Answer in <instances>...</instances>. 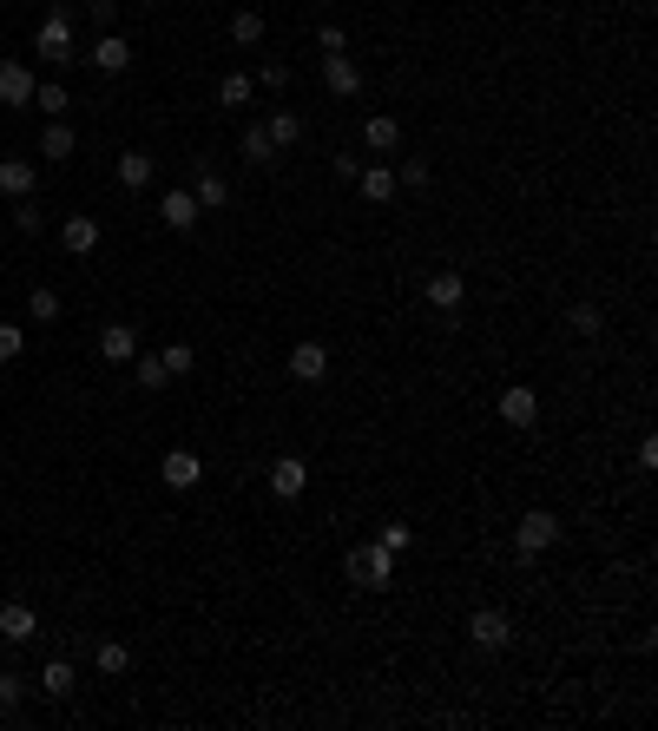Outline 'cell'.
Listing matches in <instances>:
<instances>
[{
    "label": "cell",
    "mask_w": 658,
    "mask_h": 731,
    "mask_svg": "<svg viewBox=\"0 0 658 731\" xmlns=\"http://www.w3.org/2000/svg\"><path fill=\"white\" fill-rule=\"evenodd\" d=\"M560 534H566V527H560V514H553V508H527L514 521V567H533Z\"/></svg>",
    "instance_id": "6da1fadb"
},
{
    "label": "cell",
    "mask_w": 658,
    "mask_h": 731,
    "mask_svg": "<svg viewBox=\"0 0 658 731\" xmlns=\"http://www.w3.org/2000/svg\"><path fill=\"white\" fill-rule=\"evenodd\" d=\"M343 573H349V580H356V587L382 593V587H395V554H389V547H382V541H369V547H349Z\"/></svg>",
    "instance_id": "7a4b0ae2"
},
{
    "label": "cell",
    "mask_w": 658,
    "mask_h": 731,
    "mask_svg": "<svg viewBox=\"0 0 658 731\" xmlns=\"http://www.w3.org/2000/svg\"><path fill=\"white\" fill-rule=\"evenodd\" d=\"M461 633H468L474 652H507V646H514V620H507L501 606H474Z\"/></svg>",
    "instance_id": "3957f363"
},
{
    "label": "cell",
    "mask_w": 658,
    "mask_h": 731,
    "mask_svg": "<svg viewBox=\"0 0 658 731\" xmlns=\"http://www.w3.org/2000/svg\"><path fill=\"white\" fill-rule=\"evenodd\" d=\"M33 53H40V60H53V66L79 60V47H73V20H66V7L40 14V33H33Z\"/></svg>",
    "instance_id": "277c9868"
},
{
    "label": "cell",
    "mask_w": 658,
    "mask_h": 731,
    "mask_svg": "<svg viewBox=\"0 0 658 731\" xmlns=\"http://www.w3.org/2000/svg\"><path fill=\"white\" fill-rule=\"evenodd\" d=\"M303 488H310V461L303 455H277L270 461V494H277V501H303Z\"/></svg>",
    "instance_id": "5b68a950"
},
{
    "label": "cell",
    "mask_w": 658,
    "mask_h": 731,
    "mask_svg": "<svg viewBox=\"0 0 658 731\" xmlns=\"http://www.w3.org/2000/svg\"><path fill=\"white\" fill-rule=\"evenodd\" d=\"M158 481H165V488H172V494H191V488H198V481H204V461L191 455V448H172V455L158 461Z\"/></svg>",
    "instance_id": "8992f818"
},
{
    "label": "cell",
    "mask_w": 658,
    "mask_h": 731,
    "mask_svg": "<svg viewBox=\"0 0 658 731\" xmlns=\"http://www.w3.org/2000/svg\"><path fill=\"white\" fill-rule=\"evenodd\" d=\"M0 639H7V646H33V639H40V613H33L27 600H7L0 606Z\"/></svg>",
    "instance_id": "52a82bcc"
},
{
    "label": "cell",
    "mask_w": 658,
    "mask_h": 731,
    "mask_svg": "<svg viewBox=\"0 0 658 731\" xmlns=\"http://www.w3.org/2000/svg\"><path fill=\"white\" fill-rule=\"evenodd\" d=\"M33 66L27 60H7V53H0V106H33Z\"/></svg>",
    "instance_id": "ba28073f"
},
{
    "label": "cell",
    "mask_w": 658,
    "mask_h": 731,
    "mask_svg": "<svg viewBox=\"0 0 658 731\" xmlns=\"http://www.w3.org/2000/svg\"><path fill=\"white\" fill-rule=\"evenodd\" d=\"M191 198H198V211H224V205H231V178H224V172H211V165H204L198 159V172H191Z\"/></svg>",
    "instance_id": "9c48e42d"
},
{
    "label": "cell",
    "mask_w": 658,
    "mask_h": 731,
    "mask_svg": "<svg viewBox=\"0 0 658 731\" xmlns=\"http://www.w3.org/2000/svg\"><path fill=\"white\" fill-rule=\"evenodd\" d=\"M79 60H93L99 73H112V80H119V73L132 66V40H126V33H99L93 53H79Z\"/></svg>",
    "instance_id": "30bf717a"
},
{
    "label": "cell",
    "mask_w": 658,
    "mask_h": 731,
    "mask_svg": "<svg viewBox=\"0 0 658 731\" xmlns=\"http://www.w3.org/2000/svg\"><path fill=\"white\" fill-rule=\"evenodd\" d=\"M461 303H468V277H461V271H435V277H428V310L455 317Z\"/></svg>",
    "instance_id": "8fae6325"
},
{
    "label": "cell",
    "mask_w": 658,
    "mask_h": 731,
    "mask_svg": "<svg viewBox=\"0 0 658 731\" xmlns=\"http://www.w3.org/2000/svg\"><path fill=\"white\" fill-rule=\"evenodd\" d=\"M323 86L336 99H356L362 93V66L349 60V53H323Z\"/></svg>",
    "instance_id": "7c38bea8"
},
{
    "label": "cell",
    "mask_w": 658,
    "mask_h": 731,
    "mask_svg": "<svg viewBox=\"0 0 658 731\" xmlns=\"http://www.w3.org/2000/svg\"><path fill=\"white\" fill-rule=\"evenodd\" d=\"M501 422H507V429H533V422H540V396H533L527 382L501 389Z\"/></svg>",
    "instance_id": "4fadbf2b"
},
{
    "label": "cell",
    "mask_w": 658,
    "mask_h": 731,
    "mask_svg": "<svg viewBox=\"0 0 658 731\" xmlns=\"http://www.w3.org/2000/svg\"><path fill=\"white\" fill-rule=\"evenodd\" d=\"M60 244H66L73 257H93V251H99V218H93V211H73V218L60 224Z\"/></svg>",
    "instance_id": "5bb4252c"
},
{
    "label": "cell",
    "mask_w": 658,
    "mask_h": 731,
    "mask_svg": "<svg viewBox=\"0 0 658 731\" xmlns=\"http://www.w3.org/2000/svg\"><path fill=\"white\" fill-rule=\"evenodd\" d=\"M290 376H297V382H323L329 376V350L316 343V336H303L297 350H290Z\"/></svg>",
    "instance_id": "9a60e30c"
},
{
    "label": "cell",
    "mask_w": 658,
    "mask_h": 731,
    "mask_svg": "<svg viewBox=\"0 0 658 731\" xmlns=\"http://www.w3.org/2000/svg\"><path fill=\"white\" fill-rule=\"evenodd\" d=\"M158 218L172 224V231H198V198H191V191H165V198H158Z\"/></svg>",
    "instance_id": "2e32d148"
},
{
    "label": "cell",
    "mask_w": 658,
    "mask_h": 731,
    "mask_svg": "<svg viewBox=\"0 0 658 731\" xmlns=\"http://www.w3.org/2000/svg\"><path fill=\"white\" fill-rule=\"evenodd\" d=\"M99 356H106V363H132V356H139V330H132V323H106V330H99Z\"/></svg>",
    "instance_id": "e0dca14e"
},
{
    "label": "cell",
    "mask_w": 658,
    "mask_h": 731,
    "mask_svg": "<svg viewBox=\"0 0 658 731\" xmlns=\"http://www.w3.org/2000/svg\"><path fill=\"white\" fill-rule=\"evenodd\" d=\"M356 191L369 198V205H389V198H395V165H362V172H356Z\"/></svg>",
    "instance_id": "ac0fdd59"
},
{
    "label": "cell",
    "mask_w": 658,
    "mask_h": 731,
    "mask_svg": "<svg viewBox=\"0 0 658 731\" xmlns=\"http://www.w3.org/2000/svg\"><path fill=\"white\" fill-rule=\"evenodd\" d=\"M33 185H40V165L33 159H0V191H7V198H27Z\"/></svg>",
    "instance_id": "d6986e66"
},
{
    "label": "cell",
    "mask_w": 658,
    "mask_h": 731,
    "mask_svg": "<svg viewBox=\"0 0 658 731\" xmlns=\"http://www.w3.org/2000/svg\"><path fill=\"white\" fill-rule=\"evenodd\" d=\"M112 172H119V185H126V191H145V185H152V172H158V159H152V152H119Z\"/></svg>",
    "instance_id": "ffe728a7"
},
{
    "label": "cell",
    "mask_w": 658,
    "mask_h": 731,
    "mask_svg": "<svg viewBox=\"0 0 658 731\" xmlns=\"http://www.w3.org/2000/svg\"><path fill=\"white\" fill-rule=\"evenodd\" d=\"M362 145H369V152H395V145H402V126H395L389 112H376V119H362Z\"/></svg>",
    "instance_id": "44dd1931"
},
{
    "label": "cell",
    "mask_w": 658,
    "mask_h": 731,
    "mask_svg": "<svg viewBox=\"0 0 658 731\" xmlns=\"http://www.w3.org/2000/svg\"><path fill=\"white\" fill-rule=\"evenodd\" d=\"M40 692H47V699H73V659H47V666H40Z\"/></svg>",
    "instance_id": "7402d4cb"
},
{
    "label": "cell",
    "mask_w": 658,
    "mask_h": 731,
    "mask_svg": "<svg viewBox=\"0 0 658 731\" xmlns=\"http://www.w3.org/2000/svg\"><path fill=\"white\" fill-rule=\"evenodd\" d=\"M132 666V646L126 639H99L93 646V672H106V679H119V672Z\"/></svg>",
    "instance_id": "603a6c76"
},
{
    "label": "cell",
    "mask_w": 658,
    "mask_h": 731,
    "mask_svg": "<svg viewBox=\"0 0 658 731\" xmlns=\"http://www.w3.org/2000/svg\"><path fill=\"white\" fill-rule=\"evenodd\" d=\"M73 126H60V119H47V132H40V159L47 165H60V159H73Z\"/></svg>",
    "instance_id": "cb8c5ba5"
},
{
    "label": "cell",
    "mask_w": 658,
    "mask_h": 731,
    "mask_svg": "<svg viewBox=\"0 0 658 731\" xmlns=\"http://www.w3.org/2000/svg\"><path fill=\"white\" fill-rule=\"evenodd\" d=\"M237 152L251 165H277V139H270L264 126H244V139H237Z\"/></svg>",
    "instance_id": "d4e9b609"
},
{
    "label": "cell",
    "mask_w": 658,
    "mask_h": 731,
    "mask_svg": "<svg viewBox=\"0 0 658 731\" xmlns=\"http://www.w3.org/2000/svg\"><path fill=\"white\" fill-rule=\"evenodd\" d=\"M264 132H270V139H277V152H290V145H303V119H297V112H270V119H264Z\"/></svg>",
    "instance_id": "484cf974"
},
{
    "label": "cell",
    "mask_w": 658,
    "mask_h": 731,
    "mask_svg": "<svg viewBox=\"0 0 658 731\" xmlns=\"http://www.w3.org/2000/svg\"><path fill=\"white\" fill-rule=\"evenodd\" d=\"M428 185H435V165L428 159H402L395 165V191H428Z\"/></svg>",
    "instance_id": "4316f807"
},
{
    "label": "cell",
    "mask_w": 658,
    "mask_h": 731,
    "mask_svg": "<svg viewBox=\"0 0 658 731\" xmlns=\"http://www.w3.org/2000/svg\"><path fill=\"white\" fill-rule=\"evenodd\" d=\"M566 330L573 336H599L606 330V310H599V303H573V310H566Z\"/></svg>",
    "instance_id": "83f0119b"
},
{
    "label": "cell",
    "mask_w": 658,
    "mask_h": 731,
    "mask_svg": "<svg viewBox=\"0 0 658 731\" xmlns=\"http://www.w3.org/2000/svg\"><path fill=\"white\" fill-rule=\"evenodd\" d=\"M158 363H165V376H191V369H198V350H191V343H165V350H158Z\"/></svg>",
    "instance_id": "f1b7e54d"
},
{
    "label": "cell",
    "mask_w": 658,
    "mask_h": 731,
    "mask_svg": "<svg viewBox=\"0 0 658 731\" xmlns=\"http://www.w3.org/2000/svg\"><path fill=\"white\" fill-rule=\"evenodd\" d=\"M27 692H33V679H20V672H7V666H0V718H7V712H20V699H27Z\"/></svg>",
    "instance_id": "f546056e"
},
{
    "label": "cell",
    "mask_w": 658,
    "mask_h": 731,
    "mask_svg": "<svg viewBox=\"0 0 658 731\" xmlns=\"http://www.w3.org/2000/svg\"><path fill=\"white\" fill-rule=\"evenodd\" d=\"M231 40H237V47H257V40H264V14H257V7L231 14Z\"/></svg>",
    "instance_id": "4dcf8cb0"
},
{
    "label": "cell",
    "mask_w": 658,
    "mask_h": 731,
    "mask_svg": "<svg viewBox=\"0 0 658 731\" xmlns=\"http://www.w3.org/2000/svg\"><path fill=\"white\" fill-rule=\"evenodd\" d=\"M132 376H139V389H145V396H158V389L172 382V376H165V363H158V356H132Z\"/></svg>",
    "instance_id": "1f68e13d"
},
{
    "label": "cell",
    "mask_w": 658,
    "mask_h": 731,
    "mask_svg": "<svg viewBox=\"0 0 658 731\" xmlns=\"http://www.w3.org/2000/svg\"><path fill=\"white\" fill-rule=\"evenodd\" d=\"M218 106H251V73H224L218 80Z\"/></svg>",
    "instance_id": "d6a6232c"
},
{
    "label": "cell",
    "mask_w": 658,
    "mask_h": 731,
    "mask_svg": "<svg viewBox=\"0 0 658 731\" xmlns=\"http://www.w3.org/2000/svg\"><path fill=\"white\" fill-rule=\"evenodd\" d=\"M27 310H33V317H40V323H60V290H53V284H33Z\"/></svg>",
    "instance_id": "836d02e7"
},
{
    "label": "cell",
    "mask_w": 658,
    "mask_h": 731,
    "mask_svg": "<svg viewBox=\"0 0 658 731\" xmlns=\"http://www.w3.org/2000/svg\"><path fill=\"white\" fill-rule=\"evenodd\" d=\"M33 106L47 112V119H60V112L73 106V99H66V86H60V80H47V86H33Z\"/></svg>",
    "instance_id": "e575fe53"
},
{
    "label": "cell",
    "mask_w": 658,
    "mask_h": 731,
    "mask_svg": "<svg viewBox=\"0 0 658 731\" xmlns=\"http://www.w3.org/2000/svg\"><path fill=\"white\" fill-rule=\"evenodd\" d=\"M20 350H27V336H20V323H0V363H14Z\"/></svg>",
    "instance_id": "d590c367"
},
{
    "label": "cell",
    "mask_w": 658,
    "mask_h": 731,
    "mask_svg": "<svg viewBox=\"0 0 658 731\" xmlns=\"http://www.w3.org/2000/svg\"><path fill=\"white\" fill-rule=\"evenodd\" d=\"M376 541H382V547H389V554H408V547H415V534H408V527H382Z\"/></svg>",
    "instance_id": "8d00e7d4"
},
{
    "label": "cell",
    "mask_w": 658,
    "mask_h": 731,
    "mask_svg": "<svg viewBox=\"0 0 658 731\" xmlns=\"http://www.w3.org/2000/svg\"><path fill=\"white\" fill-rule=\"evenodd\" d=\"M86 14H93V27H99V33H112V20H119V7H112V0H86Z\"/></svg>",
    "instance_id": "74e56055"
},
{
    "label": "cell",
    "mask_w": 658,
    "mask_h": 731,
    "mask_svg": "<svg viewBox=\"0 0 658 731\" xmlns=\"http://www.w3.org/2000/svg\"><path fill=\"white\" fill-rule=\"evenodd\" d=\"M14 231H20V238H33V231H40V205H27V198H20V211H14Z\"/></svg>",
    "instance_id": "f35d334b"
},
{
    "label": "cell",
    "mask_w": 658,
    "mask_h": 731,
    "mask_svg": "<svg viewBox=\"0 0 658 731\" xmlns=\"http://www.w3.org/2000/svg\"><path fill=\"white\" fill-rule=\"evenodd\" d=\"M316 47H323V53H343L349 33H343V27H316Z\"/></svg>",
    "instance_id": "ab89813d"
},
{
    "label": "cell",
    "mask_w": 658,
    "mask_h": 731,
    "mask_svg": "<svg viewBox=\"0 0 658 731\" xmlns=\"http://www.w3.org/2000/svg\"><path fill=\"white\" fill-rule=\"evenodd\" d=\"M257 80H264V86H270V93H283V86H290V66H283V60H270V66H264V73H257Z\"/></svg>",
    "instance_id": "60d3db41"
},
{
    "label": "cell",
    "mask_w": 658,
    "mask_h": 731,
    "mask_svg": "<svg viewBox=\"0 0 658 731\" xmlns=\"http://www.w3.org/2000/svg\"><path fill=\"white\" fill-rule=\"evenodd\" d=\"M329 172H336V178H343V185H356V172H362V159H356V152H343V159H336V165H329Z\"/></svg>",
    "instance_id": "b9f144b4"
},
{
    "label": "cell",
    "mask_w": 658,
    "mask_h": 731,
    "mask_svg": "<svg viewBox=\"0 0 658 731\" xmlns=\"http://www.w3.org/2000/svg\"><path fill=\"white\" fill-rule=\"evenodd\" d=\"M139 7H152V0H139Z\"/></svg>",
    "instance_id": "7bdbcfd3"
}]
</instances>
